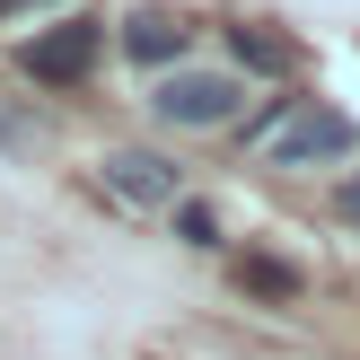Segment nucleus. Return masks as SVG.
Returning a JSON list of instances; mask_svg holds the SVG:
<instances>
[{"label": "nucleus", "instance_id": "f257e3e1", "mask_svg": "<svg viewBox=\"0 0 360 360\" xmlns=\"http://www.w3.org/2000/svg\"><path fill=\"white\" fill-rule=\"evenodd\" d=\"M246 141H255L273 167H326V158H352V150H360V123L343 115V105L290 97V105H273V115H264Z\"/></svg>", "mask_w": 360, "mask_h": 360}, {"label": "nucleus", "instance_id": "f03ea898", "mask_svg": "<svg viewBox=\"0 0 360 360\" xmlns=\"http://www.w3.org/2000/svg\"><path fill=\"white\" fill-rule=\"evenodd\" d=\"M158 123H176V132H220V123L246 115V79H229V70H185L176 62L167 79L150 88Z\"/></svg>", "mask_w": 360, "mask_h": 360}, {"label": "nucleus", "instance_id": "7ed1b4c3", "mask_svg": "<svg viewBox=\"0 0 360 360\" xmlns=\"http://www.w3.org/2000/svg\"><path fill=\"white\" fill-rule=\"evenodd\" d=\"M97 44H105V27H97V18H62V27L27 35V44H18V62H27V79L70 88V79H88V70H97Z\"/></svg>", "mask_w": 360, "mask_h": 360}, {"label": "nucleus", "instance_id": "20e7f679", "mask_svg": "<svg viewBox=\"0 0 360 360\" xmlns=\"http://www.w3.org/2000/svg\"><path fill=\"white\" fill-rule=\"evenodd\" d=\"M97 185L115 193L123 211H167L176 193H185V176H176V158H158V150H115V158H97Z\"/></svg>", "mask_w": 360, "mask_h": 360}, {"label": "nucleus", "instance_id": "39448f33", "mask_svg": "<svg viewBox=\"0 0 360 360\" xmlns=\"http://www.w3.org/2000/svg\"><path fill=\"white\" fill-rule=\"evenodd\" d=\"M123 53L150 62V70L185 62V18H176V9H132V18H123Z\"/></svg>", "mask_w": 360, "mask_h": 360}, {"label": "nucleus", "instance_id": "423d86ee", "mask_svg": "<svg viewBox=\"0 0 360 360\" xmlns=\"http://www.w3.org/2000/svg\"><path fill=\"white\" fill-rule=\"evenodd\" d=\"M229 53H238V70H264V79H281V70H299V44L273 27H229Z\"/></svg>", "mask_w": 360, "mask_h": 360}, {"label": "nucleus", "instance_id": "0eeeda50", "mask_svg": "<svg viewBox=\"0 0 360 360\" xmlns=\"http://www.w3.org/2000/svg\"><path fill=\"white\" fill-rule=\"evenodd\" d=\"M176 238H185V246H220V211H211V202H185V193H176Z\"/></svg>", "mask_w": 360, "mask_h": 360}, {"label": "nucleus", "instance_id": "6e6552de", "mask_svg": "<svg viewBox=\"0 0 360 360\" xmlns=\"http://www.w3.org/2000/svg\"><path fill=\"white\" fill-rule=\"evenodd\" d=\"M238 281H246V290H264V299H290V290H299V273H290V264H273V255H246Z\"/></svg>", "mask_w": 360, "mask_h": 360}, {"label": "nucleus", "instance_id": "1a4fd4ad", "mask_svg": "<svg viewBox=\"0 0 360 360\" xmlns=\"http://www.w3.org/2000/svg\"><path fill=\"white\" fill-rule=\"evenodd\" d=\"M0 141H9V150H44V123H18V115H0Z\"/></svg>", "mask_w": 360, "mask_h": 360}, {"label": "nucleus", "instance_id": "9d476101", "mask_svg": "<svg viewBox=\"0 0 360 360\" xmlns=\"http://www.w3.org/2000/svg\"><path fill=\"white\" fill-rule=\"evenodd\" d=\"M343 211H352V220H360V176H352V185H343Z\"/></svg>", "mask_w": 360, "mask_h": 360}, {"label": "nucleus", "instance_id": "9b49d317", "mask_svg": "<svg viewBox=\"0 0 360 360\" xmlns=\"http://www.w3.org/2000/svg\"><path fill=\"white\" fill-rule=\"evenodd\" d=\"M9 9H35V0H0V18H9Z\"/></svg>", "mask_w": 360, "mask_h": 360}]
</instances>
